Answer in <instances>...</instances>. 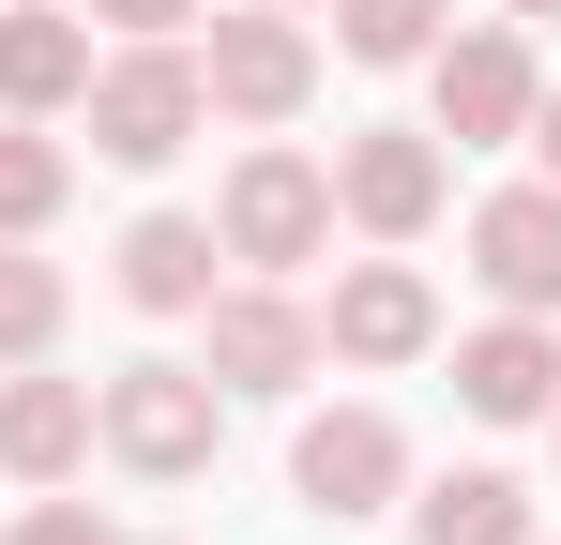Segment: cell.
<instances>
[{
  "mask_svg": "<svg viewBox=\"0 0 561 545\" xmlns=\"http://www.w3.org/2000/svg\"><path fill=\"white\" fill-rule=\"evenodd\" d=\"M516 15H561V0H516Z\"/></svg>",
  "mask_w": 561,
  "mask_h": 545,
  "instance_id": "7402d4cb",
  "label": "cell"
},
{
  "mask_svg": "<svg viewBox=\"0 0 561 545\" xmlns=\"http://www.w3.org/2000/svg\"><path fill=\"white\" fill-rule=\"evenodd\" d=\"M213 243L259 272H304L334 243V167H304V152H243L228 167V212H213Z\"/></svg>",
  "mask_w": 561,
  "mask_h": 545,
  "instance_id": "3957f363",
  "label": "cell"
},
{
  "mask_svg": "<svg viewBox=\"0 0 561 545\" xmlns=\"http://www.w3.org/2000/svg\"><path fill=\"white\" fill-rule=\"evenodd\" d=\"M197 363H213V394H304L319 318H304L288 288H213V303H197Z\"/></svg>",
  "mask_w": 561,
  "mask_h": 545,
  "instance_id": "277c9868",
  "label": "cell"
},
{
  "mask_svg": "<svg viewBox=\"0 0 561 545\" xmlns=\"http://www.w3.org/2000/svg\"><path fill=\"white\" fill-rule=\"evenodd\" d=\"M77 454H92V394L77 379H0V469L15 485H77Z\"/></svg>",
  "mask_w": 561,
  "mask_h": 545,
  "instance_id": "4fadbf2b",
  "label": "cell"
},
{
  "mask_svg": "<svg viewBox=\"0 0 561 545\" xmlns=\"http://www.w3.org/2000/svg\"><path fill=\"white\" fill-rule=\"evenodd\" d=\"M456 394H470V425H547V409H561V334L501 303V318L456 349Z\"/></svg>",
  "mask_w": 561,
  "mask_h": 545,
  "instance_id": "8fae6325",
  "label": "cell"
},
{
  "mask_svg": "<svg viewBox=\"0 0 561 545\" xmlns=\"http://www.w3.org/2000/svg\"><path fill=\"white\" fill-rule=\"evenodd\" d=\"M213 258H228V243H213L197 212H137V228H122V303L197 318V303H213Z\"/></svg>",
  "mask_w": 561,
  "mask_h": 545,
  "instance_id": "5bb4252c",
  "label": "cell"
},
{
  "mask_svg": "<svg viewBox=\"0 0 561 545\" xmlns=\"http://www.w3.org/2000/svg\"><path fill=\"white\" fill-rule=\"evenodd\" d=\"M0 545H106V515H92V500H31Z\"/></svg>",
  "mask_w": 561,
  "mask_h": 545,
  "instance_id": "d6986e66",
  "label": "cell"
},
{
  "mask_svg": "<svg viewBox=\"0 0 561 545\" xmlns=\"http://www.w3.org/2000/svg\"><path fill=\"white\" fill-rule=\"evenodd\" d=\"M288 15H304V0H288Z\"/></svg>",
  "mask_w": 561,
  "mask_h": 545,
  "instance_id": "cb8c5ba5",
  "label": "cell"
},
{
  "mask_svg": "<svg viewBox=\"0 0 561 545\" xmlns=\"http://www.w3.org/2000/svg\"><path fill=\"white\" fill-rule=\"evenodd\" d=\"M77 106H92V152H106V167H168L197 121H213V91H197V61L168 46V31H137L122 61H92Z\"/></svg>",
  "mask_w": 561,
  "mask_h": 545,
  "instance_id": "7a4b0ae2",
  "label": "cell"
},
{
  "mask_svg": "<svg viewBox=\"0 0 561 545\" xmlns=\"http://www.w3.org/2000/svg\"><path fill=\"white\" fill-rule=\"evenodd\" d=\"M77 91H92V15L15 0V15H0V106H15V121H46V106H77Z\"/></svg>",
  "mask_w": 561,
  "mask_h": 545,
  "instance_id": "7c38bea8",
  "label": "cell"
},
{
  "mask_svg": "<svg viewBox=\"0 0 561 545\" xmlns=\"http://www.w3.org/2000/svg\"><path fill=\"white\" fill-rule=\"evenodd\" d=\"M288 485L350 531V515H379L394 485H410V440H394V409H319L304 440H288Z\"/></svg>",
  "mask_w": 561,
  "mask_h": 545,
  "instance_id": "52a82bcc",
  "label": "cell"
},
{
  "mask_svg": "<svg viewBox=\"0 0 561 545\" xmlns=\"http://www.w3.org/2000/svg\"><path fill=\"white\" fill-rule=\"evenodd\" d=\"M197 91L228 106V121H288L304 91H319V46H304V15L259 0V15H213V46H197Z\"/></svg>",
  "mask_w": 561,
  "mask_h": 545,
  "instance_id": "5b68a950",
  "label": "cell"
},
{
  "mask_svg": "<svg viewBox=\"0 0 561 545\" xmlns=\"http://www.w3.org/2000/svg\"><path fill=\"white\" fill-rule=\"evenodd\" d=\"M440 137H410V121H365V137H350V152H334V212H350V228H379V243H410V228H425V212H440Z\"/></svg>",
  "mask_w": 561,
  "mask_h": 545,
  "instance_id": "ba28073f",
  "label": "cell"
},
{
  "mask_svg": "<svg viewBox=\"0 0 561 545\" xmlns=\"http://www.w3.org/2000/svg\"><path fill=\"white\" fill-rule=\"evenodd\" d=\"M334 46L394 77V61H425V46H440V0H334Z\"/></svg>",
  "mask_w": 561,
  "mask_h": 545,
  "instance_id": "e0dca14e",
  "label": "cell"
},
{
  "mask_svg": "<svg viewBox=\"0 0 561 545\" xmlns=\"http://www.w3.org/2000/svg\"><path fill=\"white\" fill-rule=\"evenodd\" d=\"M425 545H531V485H501V469H456V485H425Z\"/></svg>",
  "mask_w": 561,
  "mask_h": 545,
  "instance_id": "9a60e30c",
  "label": "cell"
},
{
  "mask_svg": "<svg viewBox=\"0 0 561 545\" xmlns=\"http://www.w3.org/2000/svg\"><path fill=\"white\" fill-rule=\"evenodd\" d=\"M213 425H228L213 363H122V379L92 394V440L122 454V469H152V485H183V469H213Z\"/></svg>",
  "mask_w": 561,
  "mask_h": 545,
  "instance_id": "6da1fadb",
  "label": "cell"
},
{
  "mask_svg": "<svg viewBox=\"0 0 561 545\" xmlns=\"http://www.w3.org/2000/svg\"><path fill=\"white\" fill-rule=\"evenodd\" d=\"M61 197H77V152H61V137H31V121H0V243H31Z\"/></svg>",
  "mask_w": 561,
  "mask_h": 545,
  "instance_id": "2e32d148",
  "label": "cell"
},
{
  "mask_svg": "<svg viewBox=\"0 0 561 545\" xmlns=\"http://www.w3.org/2000/svg\"><path fill=\"white\" fill-rule=\"evenodd\" d=\"M547 440H561V409H547Z\"/></svg>",
  "mask_w": 561,
  "mask_h": 545,
  "instance_id": "603a6c76",
  "label": "cell"
},
{
  "mask_svg": "<svg viewBox=\"0 0 561 545\" xmlns=\"http://www.w3.org/2000/svg\"><path fill=\"white\" fill-rule=\"evenodd\" d=\"M531 152H547V182H561V91H531Z\"/></svg>",
  "mask_w": 561,
  "mask_h": 545,
  "instance_id": "44dd1931",
  "label": "cell"
},
{
  "mask_svg": "<svg viewBox=\"0 0 561 545\" xmlns=\"http://www.w3.org/2000/svg\"><path fill=\"white\" fill-rule=\"evenodd\" d=\"M470 272L516 303V318H561V182H516L470 212Z\"/></svg>",
  "mask_w": 561,
  "mask_h": 545,
  "instance_id": "9c48e42d",
  "label": "cell"
},
{
  "mask_svg": "<svg viewBox=\"0 0 561 545\" xmlns=\"http://www.w3.org/2000/svg\"><path fill=\"white\" fill-rule=\"evenodd\" d=\"M92 15H122V31H183L197 0H92Z\"/></svg>",
  "mask_w": 561,
  "mask_h": 545,
  "instance_id": "ffe728a7",
  "label": "cell"
},
{
  "mask_svg": "<svg viewBox=\"0 0 561 545\" xmlns=\"http://www.w3.org/2000/svg\"><path fill=\"white\" fill-rule=\"evenodd\" d=\"M425 77H440V137H456V152L531 137V91H547L516 31H440V46H425Z\"/></svg>",
  "mask_w": 561,
  "mask_h": 545,
  "instance_id": "8992f818",
  "label": "cell"
},
{
  "mask_svg": "<svg viewBox=\"0 0 561 545\" xmlns=\"http://www.w3.org/2000/svg\"><path fill=\"white\" fill-rule=\"evenodd\" d=\"M46 334H61V258H15L0 243V363H31Z\"/></svg>",
  "mask_w": 561,
  "mask_h": 545,
  "instance_id": "ac0fdd59",
  "label": "cell"
},
{
  "mask_svg": "<svg viewBox=\"0 0 561 545\" xmlns=\"http://www.w3.org/2000/svg\"><path fill=\"white\" fill-rule=\"evenodd\" d=\"M425 334H440V303H425L410 258H350L334 303H319V349H334V363H410Z\"/></svg>",
  "mask_w": 561,
  "mask_h": 545,
  "instance_id": "30bf717a",
  "label": "cell"
}]
</instances>
